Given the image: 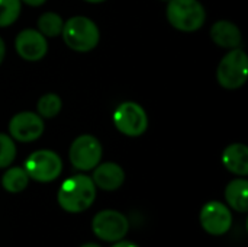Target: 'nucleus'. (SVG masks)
I'll return each mask as SVG.
<instances>
[{
    "mask_svg": "<svg viewBox=\"0 0 248 247\" xmlns=\"http://www.w3.org/2000/svg\"><path fill=\"white\" fill-rule=\"evenodd\" d=\"M57 198L62 210L68 213H81L94 202L96 185L92 178L76 175L62 182Z\"/></svg>",
    "mask_w": 248,
    "mask_h": 247,
    "instance_id": "obj_1",
    "label": "nucleus"
},
{
    "mask_svg": "<svg viewBox=\"0 0 248 247\" xmlns=\"http://www.w3.org/2000/svg\"><path fill=\"white\" fill-rule=\"evenodd\" d=\"M62 39L68 48L78 52H87L97 47L100 32L97 25L86 16H74L64 22Z\"/></svg>",
    "mask_w": 248,
    "mask_h": 247,
    "instance_id": "obj_2",
    "label": "nucleus"
},
{
    "mask_svg": "<svg viewBox=\"0 0 248 247\" xmlns=\"http://www.w3.org/2000/svg\"><path fill=\"white\" fill-rule=\"evenodd\" d=\"M167 19L173 28L182 32H193L202 28L206 13L198 0H169Z\"/></svg>",
    "mask_w": 248,
    "mask_h": 247,
    "instance_id": "obj_3",
    "label": "nucleus"
},
{
    "mask_svg": "<svg viewBox=\"0 0 248 247\" xmlns=\"http://www.w3.org/2000/svg\"><path fill=\"white\" fill-rule=\"evenodd\" d=\"M248 76L247 54L241 48H232L218 66V83L230 90L244 86Z\"/></svg>",
    "mask_w": 248,
    "mask_h": 247,
    "instance_id": "obj_4",
    "label": "nucleus"
},
{
    "mask_svg": "<svg viewBox=\"0 0 248 247\" xmlns=\"http://www.w3.org/2000/svg\"><path fill=\"white\" fill-rule=\"evenodd\" d=\"M25 170L31 179L46 183L61 175L62 162L60 156L51 150H38L26 159Z\"/></svg>",
    "mask_w": 248,
    "mask_h": 247,
    "instance_id": "obj_5",
    "label": "nucleus"
},
{
    "mask_svg": "<svg viewBox=\"0 0 248 247\" xmlns=\"http://www.w3.org/2000/svg\"><path fill=\"white\" fill-rule=\"evenodd\" d=\"M113 124L122 134L128 137H140L148 127L147 112L135 102H124L113 112Z\"/></svg>",
    "mask_w": 248,
    "mask_h": 247,
    "instance_id": "obj_6",
    "label": "nucleus"
},
{
    "mask_svg": "<svg viewBox=\"0 0 248 247\" xmlns=\"http://www.w3.org/2000/svg\"><path fill=\"white\" fill-rule=\"evenodd\" d=\"M70 162L78 170L94 169L102 159L100 141L93 135L77 137L70 147Z\"/></svg>",
    "mask_w": 248,
    "mask_h": 247,
    "instance_id": "obj_7",
    "label": "nucleus"
},
{
    "mask_svg": "<svg viewBox=\"0 0 248 247\" xmlns=\"http://www.w3.org/2000/svg\"><path fill=\"white\" fill-rule=\"evenodd\" d=\"M93 233L103 242H119L129 229L126 217L113 210H105L96 214L92 223Z\"/></svg>",
    "mask_w": 248,
    "mask_h": 247,
    "instance_id": "obj_8",
    "label": "nucleus"
},
{
    "mask_svg": "<svg viewBox=\"0 0 248 247\" xmlns=\"http://www.w3.org/2000/svg\"><path fill=\"white\" fill-rule=\"evenodd\" d=\"M44 121L35 112H19L9 122L10 137L20 143H32L44 132Z\"/></svg>",
    "mask_w": 248,
    "mask_h": 247,
    "instance_id": "obj_9",
    "label": "nucleus"
},
{
    "mask_svg": "<svg viewBox=\"0 0 248 247\" xmlns=\"http://www.w3.org/2000/svg\"><path fill=\"white\" fill-rule=\"evenodd\" d=\"M15 48L20 58L26 61H39L48 51L46 38L36 29H23L15 39Z\"/></svg>",
    "mask_w": 248,
    "mask_h": 247,
    "instance_id": "obj_10",
    "label": "nucleus"
},
{
    "mask_svg": "<svg viewBox=\"0 0 248 247\" xmlns=\"http://www.w3.org/2000/svg\"><path fill=\"white\" fill-rule=\"evenodd\" d=\"M201 224L209 234H225L232 224V215L230 210L218 201L208 202L201 211Z\"/></svg>",
    "mask_w": 248,
    "mask_h": 247,
    "instance_id": "obj_11",
    "label": "nucleus"
},
{
    "mask_svg": "<svg viewBox=\"0 0 248 247\" xmlns=\"http://www.w3.org/2000/svg\"><path fill=\"white\" fill-rule=\"evenodd\" d=\"M92 181L103 191H116L122 186L125 181V173L119 165L108 162L94 167Z\"/></svg>",
    "mask_w": 248,
    "mask_h": 247,
    "instance_id": "obj_12",
    "label": "nucleus"
},
{
    "mask_svg": "<svg viewBox=\"0 0 248 247\" xmlns=\"http://www.w3.org/2000/svg\"><path fill=\"white\" fill-rule=\"evenodd\" d=\"M212 41L222 48H238L241 45L243 36L240 28L230 20H218L211 28Z\"/></svg>",
    "mask_w": 248,
    "mask_h": 247,
    "instance_id": "obj_13",
    "label": "nucleus"
},
{
    "mask_svg": "<svg viewBox=\"0 0 248 247\" xmlns=\"http://www.w3.org/2000/svg\"><path fill=\"white\" fill-rule=\"evenodd\" d=\"M224 166L235 175L246 176L248 173V148L247 146L235 143L228 146L222 154Z\"/></svg>",
    "mask_w": 248,
    "mask_h": 247,
    "instance_id": "obj_14",
    "label": "nucleus"
},
{
    "mask_svg": "<svg viewBox=\"0 0 248 247\" xmlns=\"http://www.w3.org/2000/svg\"><path fill=\"white\" fill-rule=\"evenodd\" d=\"M227 202L238 213L248 211V182L246 179H235L228 183L225 189Z\"/></svg>",
    "mask_w": 248,
    "mask_h": 247,
    "instance_id": "obj_15",
    "label": "nucleus"
},
{
    "mask_svg": "<svg viewBox=\"0 0 248 247\" xmlns=\"http://www.w3.org/2000/svg\"><path fill=\"white\" fill-rule=\"evenodd\" d=\"M29 183V176L22 167H12L4 172L1 178V186L10 194H19L26 189Z\"/></svg>",
    "mask_w": 248,
    "mask_h": 247,
    "instance_id": "obj_16",
    "label": "nucleus"
},
{
    "mask_svg": "<svg viewBox=\"0 0 248 247\" xmlns=\"http://www.w3.org/2000/svg\"><path fill=\"white\" fill-rule=\"evenodd\" d=\"M64 26V20L58 13L45 12L38 17V31L46 38H55L61 35Z\"/></svg>",
    "mask_w": 248,
    "mask_h": 247,
    "instance_id": "obj_17",
    "label": "nucleus"
},
{
    "mask_svg": "<svg viewBox=\"0 0 248 247\" xmlns=\"http://www.w3.org/2000/svg\"><path fill=\"white\" fill-rule=\"evenodd\" d=\"M61 108H62V100L55 93H46V95L41 96L36 103L38 115L41 118H46V119L55 118L60 114Z\"/></svg>",
    "mask_w": 248,
    "mask_h": 247,
    "instance_id": "obj_18",
    "label": "nucleus"
},
{
    "mask_svg": "<svg viewBox=\"0 0 248 247\" xmlns=\"http://www.w3.org/2000/svg\"><path fill=\"white\" fill-rule=\"evenodd\" d=\"M20 0H0V28L10 26L20 13Z\"/></svg>",
    "mask_w": 248,
    "mask_h": 247,
    "instance_id": "obj_19",
    "label": "nucleus"
},
{
    "mask_svg": "<svg viewBox=\"0 0 248 247\" xmlns=\"http://www.w3.org/2000/svg\"><path fill=\"white\" fill-rule=\"evenodd\" d=\"M16 157V146L12 137L0 132V169L7 167Z\"/></svg>",
    "mask_w": 248,
    "mask_h": 247,
    "instance_id": "obj_20",
    "label": "nucleus"
},
{
    "mask_svg": "<svg viewBox=\"0 0 248 247\" xmlns=\"http://www.w3.org/2000/svg\"><path fill=\"white\" fill-rule=\"evenodd\" d=\"M20 1L26 3L28 6H33V7H36V6H41V4H44L46 0H20Z\"/></svg>",
    "mask_w": 248,
    "mask_h": 247,
    "instance_id": "obj_21",
    "label": "nucleus"
},
{
    "mask_svg": "<svg viewBox=\"0 0 248 247\" xmlns=\"http://www.w3.org/2000/svg\"><path fill=\"white\" fill-rule=\"evenodd\" d=\"M4 54H6V45H4V41H3L1 36H0V64H1L3 60H4Z\"/></svg>",
    "mask_w": 248,
    "mask_h": 247,
    "instance_id": "obj_22",
    "label": "nucleus"
},
{
    "mask_svg": "<svg viewBox=\"0 0 248 247\" xmlns=\"http://www.w3.org/2000/svg\"><path fill=\"white\" fill-rule=\"evenodd\" d=\"M112 247H138L137 245H134V243H131V242H119V243H116L115 246Z\"/></svg>",
    "mask_w": 248,
    "mask_h": 247,
    "instance_id": "obj_23",
    "label": "nucleus"
},
{
    "mask_svg": "<svg viewBox=\"0 0 248 247\" xmlns=\"http://www.w3.org/2000/svg\"><path fill=\"white\" fill-rule=\"evenodd\" d=\"M81 247H100V246H97V245H94V243H87V245H84V246H81Z\"/></svg>",
    "mask_w": 248,
    "mask_h": 247,
    "instance_id": "obj_24",
    "label": "nucleus"
},
{
    "mask_svg": "<svg viewBox=\"0 0 248 247\" xmlns=\"http://www.w3.org/2000/svg\"><path fill=\"white\" fill-rule=\"evenodd\" d=\"M86 1H89V3H102L105 0H86Z\"/></svg>",
    "mask_w": 248,
    "mask_h": 247,
    "instance_id": "obj_25",
    "label": "nucleus"
},
{
    "mask_svg": "<svg viewBox=\"0 0 248 247\" xmlns=\"http://www.w3.org/2000/svg\"><path fill=\"white\" fill-rule=\"evenodd\" d=\"M164 1H169V0H164Z\"/></svg>",
    "mask_w": 248,
    "mask_h": 247,
    "instance_id": "obj_26",
    "label": "nucleus"
}]
</instances>
